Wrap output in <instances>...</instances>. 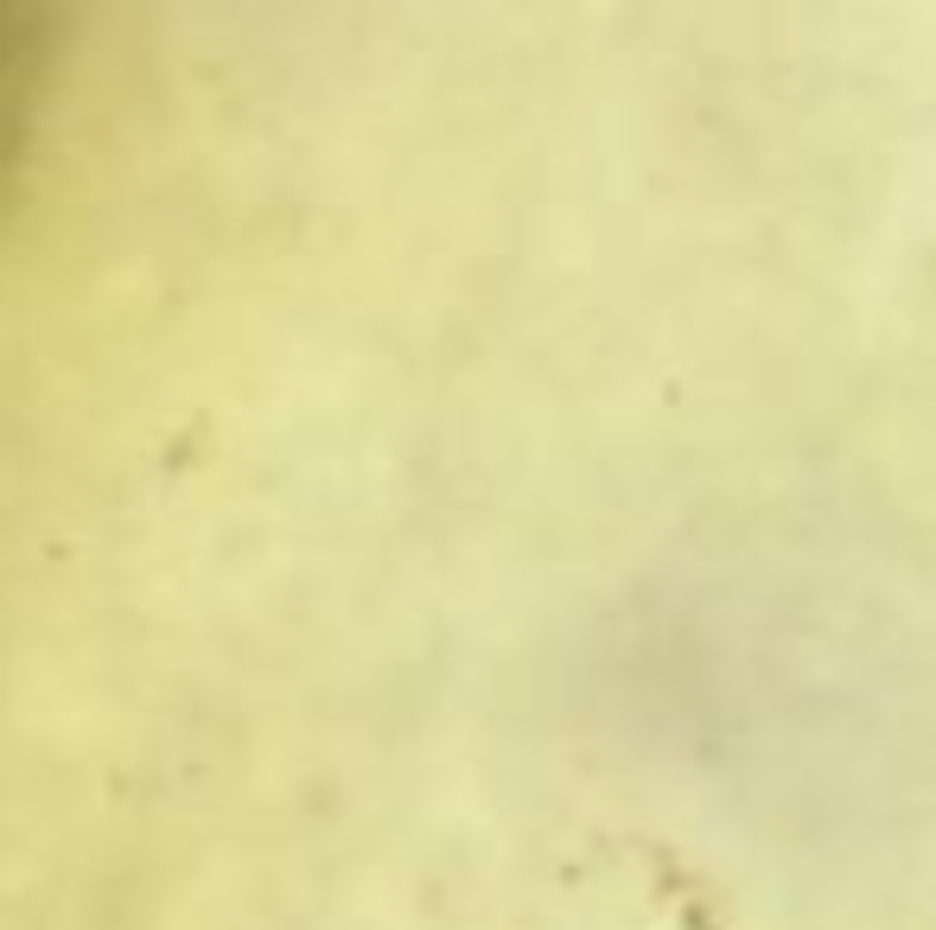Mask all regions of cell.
<instances>
[{
  "instance_id": "1",
  "label": "cell",
  "mask_w": 936,
  "mask_h": 930,
  "mask_svg": "<svg viewBox=\"0 0 936 930\" xmlns=\"http://www.w3.org/2000/svg\"><path fill=\"white\" fill-rule=\"evenodd\" d=\"M440 663H446V555H440ZM433 816H446V771H433Z\"/></svg>"
}]
</instances>
